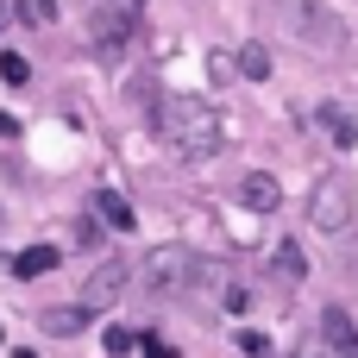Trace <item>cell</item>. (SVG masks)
Listing matches in <instances>:
<instances>
[{
	"mask_svg": "<svg viewBox=\"0 0 358 358\" xmlns=\"http://www.w3.org/2000/svg\"><path fill=\"white\" fill-rule=\"evenodd\" d=\"M157 132H164V145H170L176 157H189V164H201V157H214V151L227 145L220 113H214L208 101H189V94H170V101L157 107Z\"/></svg>",
	"mask_w": 358,
	"mask_h": 358,
	"instance_id": "6da1fadb",
	"label": "cell"
},
{
	"mask_svg": "<svg viewBox=\"0 0 358 358\" xmlns=\"http://www.w3.org/2000/svg\"><path fill=\"white\" fill-rule=\"evenodd\" d=\"M308 220H315L321 233H340V227L352 220V176H346V170H334V176L315 182V195H308Z\"/></svg>",
	"mask_w": 358,
	"mask_h": 358,
	"instance_id": "7a4b0ae2",
	"label": "cell"
},
{
	"mask_svg": "<svg viewBox=\"0 0 358 358\" xmlns=\"http://www.w3.org/2000/svg\"><path fill=\"white\" fill-rule=\"evenodd\" d=\"M189 277H195V258H189L182 245H164V252L145 258V289H151V296H176Z\"/></svg>",
	"mask_w": 358,
	"mask_h": 358,
	"instance_id": "3957f363",
	"label": "cell"
},
{
	"mask_svg": "<svg viewBox=\"0 0 358 358\" xmlns=\"http://www.w3.org/2000/svg\"><path fill=\"white\" fill-rule=\"evenodd\" d=\"M126 277H132V271H126V258H107V264L82 283V308H88V315H94V308H107V302L126 289Z\"/></svg>",
	"mask_w": 358,
	"mask_h": 358,
	"instance_id": "277c9868",
	"label": "cell"
},
{
	"mask_svg": "<svg viewBox=\"0 0 358 358\" xmlns=\"http://www.w3.org/2000/svg\"><path fill=\"white\" fill-rule=\"evenodd\" d=\"M289 19H296V31H308V38H321V44H340V38H346V25H340L334 13H321V6L308 13L302 0H289Z\"/></svg>",
	"mask_w": 358,
	"mask_h": 358,
	"instance_id": "5b68a950",
	"label": "cell"
},
{
	"mask_svg": "<svg viewBox=\"0 0 358 358\" xmlns=\"http://www.w3.org/2000/svg\"><path fill=\"white\" fill-rule=\"evenodd\" d=\"M239 195H245V208H258V214L283 208V182H277V176H264V170H252V176L239 182Z\"/></svg>",
	"mask_w": 358,
	"mask_h": 358,
	"instance_id": "8992f818",
	"label": "cell"
},
{
	"mask_svg": "<svg viewBox=\"0 0 358 358\" xmlns=\"http://www.w3.org/2000/svg\"><path fill=\"white\" fill-rule=\"evenodd\" d=\"M321 334H327L334 352H352L358 358V334H352V315H346V308H327V315H321Z\"/></svg>",
	"mask_w": 358,
	"mask_h": 358,
	"instance_id": "52a82bcc",
	"label": "cell"
},
{
	"mask_svg": "<svg viewBox=\"0 0 358 358\" xmlns=\"http://www.w3.org/2000/svg\"><path fill=\"white\" fill-rule=\"evenodd\" d=\"M94 214H101L113 233H132V227H138V214H132V208H126V195H113V189H101V195H94Z\"/></svg>",
	"mask_w": 358,
	"mask_h": 358,
	"instance_id": "ba28073f",
	"label": "cell"
},
{
	"mask_svg": "<svg viewBox=\"0 0 358 358\" xmlns=\"http://www.w3.org/2000/svg\"><path fill=\"white\" fill-rule=\"evenodd\" d=\"M57 245H25L19 258H13V277H44V271H57Z\"/></svg>",
	"mask_w": 358,
	"mask_h": 358,
	"instance_id": "9c48e42d",
	"label": "cell"
},
{
	"mask_svg": "<svg viewBox=\"0 0 358 358\" xmlns=\"http://www.w3.org/2000/svg\"><path fill=\"white\" fill-rule=\"evenodd\" d=\"M120 44H126V13H101V19H94V50L113 57Z\"/></svg>",
	"mask_w": 358,
	"mask_h": 358,
	"instance_id": "30bf717a",
	"label": "cell"
},
{
	"mask_svg": "<svg viewBox=\"0 0 358 358\" xmlns=\"http://www.w3.org/2000/svg\"><path fill=\"white\" fill-rule=\"evenodd\" d=\"M277 283H283V289H296V283H302V245H296V239H283V245H277Z\"/></svg>",
	"mask_w": 358,
	"mask_h": 358,
	"instance_id": "8fae6325",
	"label": "cell"
},
{
	"mask_svg": "<svg viewBox=\"0 0 358 358\" xmlns=\"http://www.w3.org/2000/svg\"><path fill=\"white\" fill-rule=\"evenodd\" d=\"M239 76L264 82V76H271V50H264V44H245V50H239Z\"/></svg>",
	"mask_w": 358,
	"mask_h": 358,
	"instance_id": "7c38bea8",
	"label": "cell"
},
{
	"mask_svg": "<svg viewBox=\"0 0 358 358\" xmlns=\"http://www.w3.org/2000/svg\"><path fill=\"white\" fill-rule=\"evenodd\" d=\"M82 321H88V308H82V302H76V308H50V315H44V327H50V334H76Z\"/></svg>",
	"mask_w": 358,
	"mask_h": 358,
	"instance_id": "4fadbf2b",
	"label": "cell"
},
{
	"mask_svg": "<svg viewBox=\"0 0 358 358\" xmlns=\"http://www.w3.org/2000/svg\"><path fill=\"white\" fill-rule=\"evenodd\" d=\"M0 76H6V82L19 88V82H31V63H25L19 50H6V57H0Z\"/></svg>",
	"mask_w": 358,
	"mask_h": 358,
	"instance_id": "5bb4252c",
	"label": "cell"
},
{
	"mask_svg": "<svg viewBox=\"0 0 358 358\" xmlns=\"http://www.w3.org/2000/svg\"><path fill=\"white\" fill-rule=\"evenodd\" d=\"M132 340H138L132 327H107V334H101V346H107L113 358H120V352H132Z\"/></svg>",
	"mask_w": 358,
	"mask_h": 358,
	"instance_id": "9a60e30c",
	"label": "cell"
},
{
	"mask_svg": "<svg viewBox=\"0 0 358 358\" xmlns=\"http://www.w3.org/2000/svg\"><path fill=\"white\" fill-rule=\"evenodd\" d=\"M227 308H233V315H245V308H252V296H245V283H233V289H227Z\"/></svg>",
	"mask_w": 358,
	"mask_h": 358,
	"instance_id": "2e32d148",
	"label": "cell"
},
{
	"mask_svg": "<svg viewBox=\"0 0 358 358\" xmlns=\"http://www.w3.org/2000/svg\"><path fill=\"white\" fill-rule=\"evenodd\" d=\"M138 346H145V358H176V352H170V346H164V340H151V334H145Z\"/></svg>",
	"mask_w": 358,
	"mask_h": 358,
	"instance_id": "e0dca14e",
	"label": "cell"
},
{
	"mask_svg": "<svg viewBox=\"0 0 358 358\" xmlns=\"http://www.w3.org/2000/svg\"><path fill=\"white\" fill-rule=\"evenodd\" d=\"M296 358H352V352H334V346H302Z\"/></svg>",
	"mask_w": 358,
	"mask_h": 358,
	"instance_id": "ac0fdd59",
	"label": "cell"
}]
</instances>
